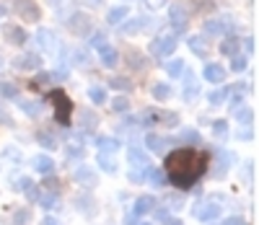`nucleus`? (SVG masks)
<instances>
[{"mask_svg": "<svg viewBox=\"0 0 259 225\" xmlns=\"http://www.w3.org/2000/svg\"><path fill=\"white\" fill-rule=\"evenodd\" d=\"M207 171V153L194 148H179L166 155V178L179 189H189Z\"/></svg>", "mask_w": 259, "mask_h": 225, "instance_id": "obj_1", "label": "nucleus"}, {"mask_svg": "<svg viewBox=\"0 0 259 225\" xmlns=\"http://www.w3.org/2000/svg\"><path fill=\"white\" fill-rule=\"evenodd\" d=\"M135 122H138V124H143V127H153V124H158V122H163V124H177V122H179V117L174 114V111L145 109V111H140V117H138Z\"/></svg>", "mask_w": 259, "mask_h": 225, "instance_id": "obj_2", "label": "nucleus"}, {"mask_svg": "<svg viewBox=\"0 0 259 225\" xmlns=\"http://www.w3.org/2000/svg\"><path fill=\"white\" fill-rule=\"evenodd\" d=\"M50 101L55 104V114H57V122L62 124V127H68L70 124V114H73V101L68 99V96H65L62 91H60V88H57V91H52L50 94Z\"/></svg>", "mask_w": 259, "mask_h": 225, "instance_id": "obj_3", "label": "nucleus"}, {"mask_svg": "<svg viewBox=\"0 0 259 225\" xmlns=\"http://www.w3.org/2000/svg\"><path fill=\"white\" fill-rule=\"evenodd\" d=\"M177 44H179V39H177V34H163V36H158V39H153L150 41V55L153 57H171L174 55V50H177Z\"/></svg>", "mask_w": 259, "mask_h": 225, "instance_id": "obj_4", "label": "nucleus"}, {"mask_svg": "<svg viewBox=\"0 0 259 225\" xmlns=\"http://www.w3.org/2000/svg\"><path fill=\"white\" fill-rule=\"evenodd\" d=\"M13 11H16L18 18H24L26 24H36V21L41 18V11H39V6L34 3V0H16Z\"/></svg>", "mask_w": 259, "mask_h": 225, "instance_id": "obj_5", "label": "nucleus"}, {"mask_svg": "<svg viewBox=\"0 0 259 225\" xmlns=\"http://www.w3.org/2000/svg\"><path fill=\"white\" fill-rule=\"evenodd\" d=\"M3 36H6L8 44H18V47L29 41V34L24 31V26H16V24H6L3 26Z\"/></svg>", "mask_w": 259, "mask_h": 225, "instance_id": "obj_6", "label": "nucleus"}, {"mask_svg": "<svg viewBox=\"0 0 259 225\" xmlns=\"http://www.w3.org/2000/svg\"><path fill=\"white\" fill-rule=\"evenodd\" d=\"M13 67L16 70H39L41 67V57L36 52H26V55H21L13 60Z\"/></svg>", "mask_w": 259, "mask_h": 225, "instance_id": "obj_7", "label": "nucleus"}, {"mask_svg": "<svg viewBox=\"0 0 259 225\" xmlns=\"http://www.w3.org/2000/svg\"><path fill=\"white\" fill-rule=\"evenodd\" d=\"M194 215H197V220L202 222H212L221 217V205H212V202H202L200 207H194Z\"/></svg>", "mask_w": 259, "mask_h": 225, "instance_id": "obj_8", "label": "nucleus"}, {"mask_svg": "<svg viewBox=\"0 0 259 225\" xmlns=\"http://www.w3.org/2000/svg\"><path fill=\"white\" fill-rule=\"evenodd\" d=\"M34 41H36V47L41 52H55L57 50V39H55V34L50 29H39L36 36H34Z\"/></svg>", "mask_w": 259, "mask_h": 225, "instance_id": "obj_9", "label": "nucleus"}, {"mask_svg": "<svg viewBox=\"0 0 259 225\" xmlns=\"http://www.w3.org/2000/svg\"><path fill=\"white\" fill-rule=\"evenodd\" d=\"M202 75H205V80H210V83H215V85H221V83L226 80V67L218 65V62H207L205 70H202Z\"/></svg>", "mask_w": 259, "mask_h": 225, "instance_id": "obj_10", "label": "nucleus"}, {"mask_svg": "<svg viewBox=\"0 0 259 225\" xmlns=\"http://www.w3.org/2000/svg\"><path fill=\"white\" fill-rule=\"evenodd\" d=\"M127 161L133 163V168H150V158H148V153L140 150L138 145H133L127 150Z\"/></svg>", "mask_w": 259, "mask_h": 225, "instance_id": "obj_11", "label": "nucleus"}, {"mask_svg": "<svg viewBox=\"0 0 259 225\" xmlns=\"http://www.w3.org/2000/svg\"><path fill=\"white\" fill-rule=\"evenodd\" d=\"M16 106L24 111L26 117H39L41 109H45V104H41L39 99H16Z\"/></svg>", "mask_w": 259, "mask_h": 225, "instance_id": "obj_12", "label": "nucleus"}, {"mask_svg": "<svg viewBox=\"0 0 259 225\" xmlns=\"http://www.w3.org/2000/svg\"><path fill=\"white\" fill-rule=\"evenodd\" d=\"M96 148H99V153H104V155H112V153L119 150V140L112 138V134H99V138H96Z\"/></svg>", "mask_w": 259, "mask_h": 225, "instance_id": "obj_13", "label": "nucleus"}, {"mask_svg": "<svg viewBox=\"0 0 259 225\" xmlns=\"http://www.w3.org/2000/svg\"><path fill=\"white\" fill-rule=\"evenodd\" d=\"M75 182H78L80 187H85V189L96 187V171H94L91 166H80V168L75 171Z\"/></svg>", "mask_w": 259, "mask_h": 225, "instance_id": "obj_14", "label": "nucleus"}, {"mask_svg": "<svg viewBox=\"0 0 259 225\" xmlns=\"http://www.w3.org/2000/svg\"><path fill=\"white\" fill-rule=\"evenodd\" d=\"M226 29H228V21H223V18H207L202 24V31L210 36H223Z\"/></svg>", "mask_w": 259, "mask_h": 225, "instance_id": "obj_15", "label": "nucleus"}, {"mask_svg": "<svg viewBox=\"0 0 259 225\" xmlns=\"http://www.w3.org/2000/svg\"><path fill=\"white\" fill-rule=\"evenodd\" d=\"M153 205H156V199L150 197V194H143V197H138V199H135L133 212H135L138 217H143V215H148V212H153Z\"/></svg>", "mask_w": 259, "mask_h": 225, "instance_id": "obj_16", "label": "nucleus"}, {"mask_svg": "<svg viewBox=\"0 0 259 225\" xmlns=\"http://www.w3.org/2000/svg\"><path fill=\"white\" fill-rule=\"evenodd\" d=\"M239 50H241V39H239V36H223V41H221V55L236 57V55H239Z\"/></svg>", "mask_w": 259, "mask_h": 225, "instance_id": "obj_17", "label": "nucleus"}, {"mask_svg": "<svg viewBox=\"0 0 259 225\" xmlns=\"http://www.w3.org/2000/svg\"><path fill=\"white\" fill-rule=\"evenodd\" d=\"M145 145H148L150 153H163L166 145H168V140L161 138V134H156V132H148V134H145Z\"/></svg>", "mask_w": 259, "mask_h": 225, "instance_id": "obj_18", "label": "nucleus"}, {"mask_svg": "<svg viewBox=\"0 0 259 225\" xmlns=\"http://www.w3.org/2000/svg\"><path fill=\"white\" fill-rule=\"evenodd\" d=\"M127 16H130L127 6H114V8H109V13H106V21H109L112 26H119V24L127 21Z\"/></svg>", "mask_w": 259, "mask_h": 225, "instance_id": "obj_19", "label": "nucleus"}, {"mask_svg": "<svg viewBox=\"0 0 259 225\" xmlns=\"http://www.w3.org/2000/svg\"><path fill=\"white\" fill-rule=\"evenodd\" d=\"M228 99H231V88H228V85H221V88H215V91L207 94V101H210L212 106H223Z\"/></svg>", "mask_w": 259, "mask_h": 225, "instance_id": "obj_20", "label": "nucleus"}, {"mask_svg": "<svg viewBox=\"0 0 259 225\" xmlns=\"http://www.w3.org/2000/svg\"><path fill=\"white\" fill-rule=\"evenodd\" d=\"M34 168H36V173H45V176H50L52 171H55V161L50 158V155H36L34 158Z\"/></svg>", "mask_w": 259, "mask_h": 225, "instance_id": "obj_21", "label": "nucleus"}, {"mask_svg": "<svg viewBox=\"0 0 259 225\" xmlns=\"http://www.w3.org/2000/svg\"><path fill=\"white\" fill-rule=\"evenodd\" d=\"M171 24H174L177 31H184L187 29V8H182V6L171 8Z\"/></svg>", "mask_w": 259, "mask_h": 225, "instance_id": "obj_22", "label": "nucleus"}, {"mask_svg": "<svg viewBox=\"0 0 259 225\" xmlns=\"http://www.w3.org/2000/svg\"><path fill=\"white\" fill-rule=\"evenodd\" d=\"M99 60H101L104 67H114V65L119 62V52H117L114 47H106V50L99 52Z\"/></svg>", "mask_w": 259, "mask_h": 225, "instance_id": "obj_23", "label": "nucleus"}, {"mask_svg": "<svg viewBox=\"0 0 259 225\" xmlns=\"http://www.w3.org/2000/svg\"><path fill=\"white\" fill-rule=\"evenodd\" d=\"M96 163H99V168H101L104 173H114V171H117V161H114V155H104V153H99Z\"/></svg>", "mask_w": 259, "mask_h": 225, "instance_id": "obj_24", "label": "nucleus"}, {"mask_svg": "<svg viewBox=\"0 0 259 225\" xmlns=\"http://www.w3.org/2000/svg\"><path fill=\"white\" fill-rule=\"evenodd\" d=\"M148 182H150V187L161 189V187H166V184H168V178H166V173H163V171L150 168V171H148Z\"/></svg>", "mask_w": 259, "mask_h": 225, "instance_id": "obj_25", "label": "nucleus"}, {"mask_svg": "<svg viewBox=\"0 0 259 225\" xmlns=\"http://www.w3.org/2000/svg\"><path fill=\"white\" fill-rule=\"evenodd\" d=\"M174 140H177V143H200V134H197V129L184 127V129L177 132V138H174Z\"/></svg>", "mask_w": 259, "mask_h": 225, "instance_id": "obj_26", "label": "nucleus"}, {"mask_svg": "<svg viewBox=\"0 0 259 225\" xmlns=\"http://www.w3.org/2000/svg\"><path fill=\"white\" fill-rule=\"evenodd\" d=\"M187 44H189V50H192L194 55H205V52H207V44H205V39H202V36H197V34L189 36V39H187Z\"/></svg>", "mask_w": 259, "mask_h": 225, "instance_id": "obj_27", "label": "nucleus"}, {"mask_svg": "<svg viewBox=\"0 0 259 225\" xmlns=\"http://www.w3.org/2000/svg\"><path fill=\"white\" fill-rule=\"evenodd\" d=\"M89 99H91L94 104L109 101V96H106V88H104V85H91V88H89Z\"/></svg>", "mask_w": 259, "mask_h": 225, "instance_id": "obj_28", "label": "nucleus"}, {"mask_svg": "<svg viewBox=\"0 0 259 225\" xmlns=\"http://www.w3.org/2000/svg\"><path fill=\"white\" fill-rule=\"evenodd\" d=\"M36 140H39L41 145H45L47 150H52V148H57V145H60V143H57V138H55V134H50L47 129H39V132H36Z\"/></svg>", "mask_w": 259, "mask_h": 225, "instance_id": "obj_29", "label": "nucleus"}, {"mask_svg": "<svg viewBox=\"0 0 259 225\" xmlns=\"http://www.w3.org/2000/svg\"><path fill=\"white\" fill-rule=\"evenodd\" d=\"M145 24H148L145 18H133V21H124V24H122V31H124V34H135V31L145 29Z\"/></svg>", "mask_w": 259, "mask_h": 225, "instance_id": "obj_30", "label": "nucleus"}, {"mask_svg": "<svg viewBox=\"0 0 259 225\" xmlns=\"http://www.w3.org/2000/svg\"><path fill=\"white\" fill-rule=\"evenodd\" d=\"M91 47H94L96 52H101V50L109 47V41H106V34H104V31H91Z\"/></svg>", "mask_w": 259, "mask_h": 225, "instance_id": "obj_31", "label": "nucleus"}, {"mask_svg": "<svg viewBox=\"0 0 259 225\" xmlns=\"http://www.w3.org/2000/svg\"><path fill=\"white\" fill-rule=\"evenodd\" d=\"M166 73H168L171 78H182V73H184V60H171V62H166Z\"/></svg>", "mask_w": 259, "mask_h": 225, "instance_id": "obj_32", "label": "nucleus"}, {"mask_svg": "<svg viewBox=\"0 0 259 225\" xmlns=\"http://www.w3.org/2000/svg\"><path fill=\"white\" fill-rule=\"evenodd\" d=\"M153 99L156 101H168L171 99V85H166V83L153 85Z\"/></svg>", "mask_w": 259, "mask_h": 225, "instance_id": "obj_33", "label": "nucleus"}, {"mask_svg": "<svg viewBox=\"0 0 259 225\" xmlns=\"http://www.w3.org/2000/svg\"><path fill=\"white\" fill-rule=\"evenodd\" d=\"M236 119H239L241 127H249L254 122V111L251 109H236Z\"/></svg>", "mask_w": 259, "mask_h": 225, "instance_id": "obj_34", "label": "nucleus"}, {"mask_svg": "<svg viewBox=\"0 0 259 225\" xmlns=\"http://www.w3.org/2000/svg\"><path fill=\"white\" fill-rule=\"evenodd\" d=\"M39 207H45V210H52L55 205H57V194L55 192H50V194H39Z\"/></svg>", "mask_w": 259, "mask_h": 225, "instance_id": "obj_35", "label": "nucleus"}, {"mask_svg": "<svg viewBox=\"0 0 259 225\" xmlns=\"http://www.w3.org/2000/svg\"><path fill=\"white\" fill-rule=\"evenodd\" d=\"M148 171L150 168H133V171H130V182H133V184H145L148 182Z\"/></svg>", "mask_w": 259, "mask_h": 225, "instance_id": "obj_36", "label": "nucleus"}, {"mask_svg": "<svg viewBox=\"0 0 259 225\" xmlns=\"http://www.w3.org/2000/svg\"><path fill=\"white\" fill-rule=\"evenodd\" d=\"M112 109L117 111V114H124V111L130 109V99L127 96H114L112 99Z\"/></svg>", "mask_w": 259, "mask_h": 225, "instance_id": "obj_37", "label": "nucleus"}, {"mask_svg": "<svg viewBox=\"0 0 259 225\" xmlns=\"http://www.w3.org/2000/svg\"><path fill=\"white\" fill-rule=\"evenodd\" d=\"M212 134H215V138H226V134H228V122L226 119H215L212 122Z\"/></svg>", "mask_w": 259, "mask_h": 225, "instance_id": "obj_38", "label": "nucleus"}, {"mask_svg": "<svg viewBox=\"0 0 259 225\" xmlns=\"http://www.w3.org/2000/svg\"><path fill=\"white\" fill-rule=\"evenodd\" d=\"M31 220V210H16L13 212V225H29Z\"/></svg>", "mask_w": 259, "mask_h": 225, "instance_id": "obj_39", "label": "nucleus"}, {"mask_svg": "<svg viewBox=\"0 0 259 225\" xmlns=\"http://www.w3.org/2000/svg\"><path fill=\"white\" fill-rule=\"evenodd\" d=\"M31 187H34V182H31V178H29V176H21L18 182L13 184V192H24V194H26Z\"/></svg>", "mask_w": 259, "mask_h": 225, "instance_id": "obj_40", "label": "nucleus"}, {"mask_svg": "<svg viewBox=\"0 0 259 225\" xmlns=\"http://www.w3.org/2000/svg\"><path fill=\"white\" fill-rule=\"evenodd\" d=\"M246 65H249V60H246L244 55H236L233 62H231V67H233L236 73H244V70H246Z\"/></svg>", "mask_w": 259, "mask_h": 225, "instance_id": "obj_41", "label": "nucleus"}, {"mask_svg": "<svg viewBox=\"0 0 259 225\" xmlns=\"http://www.w3.org/2000/svg\"><path fill=\"white\" fill-rule=\"evenodd\" d=\"M197 96H200V88H197V85H189V88H184V96H182V99H184L187 104H192Z\"/></svg>", "mask_w": 259, "mask_h": 225, "instance_id": "obj_42", "label": "nucleus"}, {"mask_svg": "<svg viewBox=\"0 0 259 225\" xmlns=\"http://www.w3.org/2000/svg\"><path fill=\"white\" fill-rule=\"evenodd\" d=\"M16 85H11V83H3V85H0V96H3V99H16Z\"/></svg>", "mask_w": 259, "mask_h": 225, "instance_id": "obj_43", "label": "nucleus"}, {"mask_svg": "<svg viewBox=\"0 0 259 225\" xmlns=\"http://www.w3.org/2000/svg\"><path fill=\"white\" fill-rule=\"evenodd\" d=\"M91 205H94V199H91V197H78V207H80L85 215H91V212H94Z\"/></svg>", "mask_w": 259, "mask_h": 225, "instance_id": "obj_44", "label": "nucleus"}, {"mask_svg": "<svg viewBox=\"0 0 259 225\" xmlns=\"http://www.w3.org/2000/svg\"><path fill=\"white\" fill-rule=\"evenodd\" d=\"M143 6H145L148 11H161V8L166 6V0H143Z\"/></svg>", "mask_w": 259, "mask_h": 225, "instance_id": "obj_45", "label": "nucleus"}, {"mask_svg": "<svg viewBox=\"0 0 259 225\" xmlns=\"http://www.w3.org/2000/svg\"><path fill=\"white\" fill-rule=\"evenodd\" d=\"M161 225H184L182 217H174V215H163L161 217Z\"/></svg>", "mask_w": 259, "mask_h": 225, "instance_id": "obj_46", "label": "nucleus"}, {"mask_svg": "<svg viewBox=\"0 0 259 225\" xmlns=\"http://www.w3.org/2000/svg\"><path fill=\"white\" fill-rule=\"evenodd\" d=\"M223 225H246V222H244V217L233 215V217H226V220H223Z\"/></svg>", "mask_w": 259, "mask_h": 225, "instance_id": "obj_47", "label": "nucleus"}, {"mask_svg": "<svg viewBox=\"0 0 259 225\" xmlns=\"http://www.w3.org/2000/svg\"><path fill=\"white\" fill-rule=\"evenodd\" d=\"M112 88H122V91H127L130 83H127L124 78H114V80H112Z\"/></svg>", "mask_w": 259, "mask_h": 225, "instance_id": "obj_48", "label": "nucleus"}, {"mask_svg": "<svg viewBox=\"0 0 259 225\" xmlns=\"http://www.w3.org/2000/svg\"><path fill=\"white\" fill-rule=\"evenodd\" d=\"M6 155H8V158H13L16 163L21 161V153H18V150H13V148H6Z\"/></svg>", "mask_w": 259, "mask_h": 225, "instance_id": "obj_49", "label": "nucleus"}, {"mask_svg": "<svg viewBox=\"0 0 259 225\" xmlns=\"http://www.w3.org/2000/svg\"><path fill=\"white\" fill-rule=\"evenodd\" d=\"M39 225H62V222H60L57 217H52V215H47V217H45V220H41Z\"/></svg>", "mask_w": 259, "mask_h": 225, "instance_id": "obj_50", "label": "nucleus"}, {"mask_svg": "<svg viewBox=\"0 0 259 225\" xmlns=\"http://www.w3.org/2000/svg\"><path fill=\"white\" fill-rule=\"evenodd\" d=\"M73 57H75V62H78V65H85V52L75 50V55H73Z\"/></svg>", "mask_w": 259, "mask_h": 225, "instance_id": "obj_51", "label": "nucleus"}, {"mask_svg": "<svg viewBox=\"0 0 259 225\" xmlns=\"http://www.w3.org/2000/svg\"><path fill=\"white\" fill-rule=\"evenodd\" d=\"M168 207H174V210L182 207V199H179V197H168Z\"/></svg>", "mask_w": 259, "mask_h": 225, "instance_id": "obj_52", "label": "nucleus"}, {"mask_svg": "<svg viewBox=\"0 0 259 225\" xmlns=\"http://www.w3.org/2000/svg\"><path fill=\"white\" fill-rule=\"evenodd\" d=\"M0 122H3V124H11V117L6 114V111H3V109H0Z\"/></svg>", "mask_w": 259, "mask_h": 225, "instance_id": "obj_53", "label": "nucleus"}, {"mask_svg": "<svg viewBox=\"0 0 259 225\" xmlns=\"http://www.w3.org/2000/svg\"><path fill=\"white\" fill-rule=\"evenodd\" d=\"M50 6H60V0H50Z\"/></svg>", "mask_w": 259, "mask_h": 225, "instance_id": "obj_54", "label": "nucleus"}, {"mask_svg": "<svg viewBox=\"0 0 259 225\" xmlns=\"http://www.w3.org/2000/svg\"><path fill=\"white\" fill-rule=\"evenodd\" d=\"M130 225H150V222H130Z\"/></svg>", "mask_w": 259, "mask_h": 225, "instance_id": "obj_55", "label": "nucleus"}, {"mask_svg": "<svg viewBox=\"0 0 259 225\" xmlns=\"http://www.w3.org/2000/svg\"><path fill=\"white\" fill-rule=\"evenodd\" d=\"M0 16H3V8H0Z\"/></svg>", "mask_w": 259, "mask_h": 225, "instance_id": "obj_56", "label": "nucleus"}]
</instances>
